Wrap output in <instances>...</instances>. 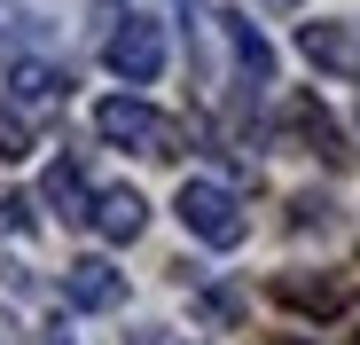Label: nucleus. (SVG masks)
<instances>
[{"label":"nucleus","instance_id":"6","mask_svg":"<svg viewBox=\"0 0 360 345\" xmlns=\"http://www.w3.org/2000/svg\"><path fill=\"white\" fill-rule=\"evenodd\" d=\"M8 87L24 94V102H71V71H55V63H39V55H16V63H8Z\"/></svg>","mask_w":360,"mask_h":345},{"label":"nucleus","instance_id":"5","mask_svg":"<svg viewBox=\"0 0 360 345\" xmlns=\"http://www.w3.org/2000/svg\"><path fill=\"white\" fill-rule=\"evenodd\" d=\"M274 299L290 306V314H345V282L337 275H274Z\"/></svg>","mask_w":360,"mask_h":345},{"label":"nucleus","instance_id":"1","mask_svg":"<svg viewBox=\"0 0 360 345\" xmlns=\"http://www.w3.org/2000/svg\"><path fill=\"white\" fill-rule=\"evenodd\" d=\"M94 134L110 149H134V157H180V126L165 118V110H149L141 94H110L94 110Z\"/></svg>","mask_w":360,"mask_h":345},{"label":"nucleus","instance_id":"14","mask_svg":"<svg viewBox=\"0 0 360 345\" xmlns=\"http://www.w3.org/2000/svg\"><path fill=\"white\" fill-rule=\"evenodd\" d=\"M259 8H297V0H259Z\"/></svg>","mask_w":360,"mask_h":345},{"label":"nucleus","instance_id":"3","mask_svg":"<svg viewBox=\"0 0 360 345\" xmlns=\"http://www.w3.org/2000/svg\"><path fill=\"white\" fill-rule=\"evenodd\" d=\"M102 63H110L117 79H126V87H149V79L165 71V32H157L149 16H126V24L110 32V47H102Z\"/></svg>","mask_w":360,"mask_h":345},{"label":"nucleus","instance_id":"4","mask_svg":"<svg viewBox=\"0 0 360 345\" xmlns=\"http://www.w3.org/2000/svg\"><path fill=\"white\" fill-rule=\"evenodd\" d=\"M63 299H71L79 314H117V306H126V275H117L110 259H79V267L63 275Z\"/></svg>","mask_w":360,"mask_h":345},{"label":"nucleus","instance_id":"2","mask_svg":"<svg viewBox=\"0 0 360 345\" xmlns=\"http://www.w3.org/2000/svg\"><path fill=\"white\" fill-rule=\"evenodd\" d=\"M172 212H180V227H188L196 244H212V251H235V244H243V227H251L227 181H180Z\"/></svg>","mask_w":360,"mask_h":345},{"label":"nucleus","instance_id":"8","mask_svg":"<svg viewBox=\"0 0 360 345\" xmlns=\"http://www.w3.org/2000/svg\"><path fill=\"white\" fill-rule=\"evenodd\" d=\"M39 196L63 212V220H94V196H86V172L63 157V165H47V181H39Z\"/></svg>","mask_w":360,"mask_h":345},{"label":"nucleus","instance_id":"12","mask_svg":"<svg viewBox=\"0 0 360 345\" xmlns=\"http://www.w3.org/2000/svg\"><path fill=\"white\" fill-rule=\"evenodd\" d=\"M16 157H32V126L0 102V165H16Z\"/></svg>","mask_w":360,"mask_h":345},{"label":"nucleus","instance_id":"15","mask_svg":"<svg viewBox=\"0 0 360 345\" xmlns=\"http://www.w3.org/2000/svg\"><path fill=\"white\" fill-rule=\"evenodd\" d=\"M55 345H63V337H55Z\"/></svg>","mask_w":360,"mask_h":345},{"label":"nucleus","instance_id":"9","mask_svg":"<svg viewBox=\"0 0 360 345\" xmlns=\"http://www.w3.org/2000/svg\"><path fill=\"white\" fill-rule=\"evenodd\" d=\"M297 47H306V63H321V71H352V63H360V47H352L345 24H306Z\"/></svg>","mask_w":360,"mask_h":345},{"label":"nucleus","instance_id":"7","mask_svg":"<svg viewBox=\"0 0 360 345\" xmlns=\"http://www.w3.org/2000/svg\"><path fill=\"white\" fill-rule=\"evenodd\" d=\"M141 220H149V204H141L134 189H102V196H94V227H102L110 244H134Z\"/></svg>","mask_w":360,"mask_h":345},{"label":"nucleus","instance_id":"16","mask_svg":"<svg viewBox=\"0 0 360 345\" xmlns=\"http://www.w3.org/2000/svg\"><path fill=\"white\" fill-rule=\"evenodd\" d=\"M290 345H297V337H290Z\"/></svg>","mask_w":360,"mask_h":345},{"label":"nucleus","instance_id":"11","mask_svg":"<svg viewBox=\"0 0 360 345\" xmlns=\"http://www.w3.org/2000/svg\"><path fill=\"white\" fill-rule=\"evenodd\" d=\"M290 126L306 134V142H314L321 157H345V134L329 126V110H321V102H297V110H290Z\"/></svg>","mask_w":360,"mask_h":345},{"label":"nucleus","instance_id":"13","mask_svg":"<svg viewBox=\"0 0 360 345\" xmlns=\"http://www.w3.org/2000/svg\"><path fill=\"white\" fill-rule=\"evenodd\" d=\"M134 345H188V337H172V330H141Z\"/></svg>","mask_w":360,"mask_h":345},{"label":"nucleus","instance_id":"10","mask_svg":"<svg viewBox=\"0 0 360 345\" xmlns=\"http://www.w3.org/2000/svg\"><path fill=\"white\" fill-rule=\"evenodd\" d=\"M219 24H227V47H235V63H243V79L266 87L274 79V47L259 39V24H243V16H219Z\"/></svg>","mask_w":360,"mask_h":345}]
</instances>
